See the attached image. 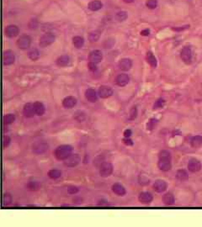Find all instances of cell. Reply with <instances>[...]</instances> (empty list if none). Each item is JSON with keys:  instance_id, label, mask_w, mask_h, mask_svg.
Masks as SVG:
<instances>
[{"instance_id": "cell-43", "label": "cell", "mask_w": 202, "mask_h": 227, "mask_svg": "<svg viewBox=\"0 0 202 227\" xmlns=\"http://www.w3.org/2000/svg\"><path fill=\"white\" fill-rule=\"evenodd\" d=\"M10 137L8 136H4L3 137V147H7L10 144Z\"/></svg>"}, {"instance_id": "cell-7", "label": "cell", "mask_w": 202, "mask_h": 227, "mask_svg": "<svg viewBox=\"0 0 202 227\" xmlns=\"http://www.w3.org/2000/svg\"><path fill=\"white\" fill-rule=\"evenodd\" d=\"M180 57L184 62L186 64H190L192 62V51L190 47L185 46L180 52Z\"/></svg>"}, {"instance_id": "cell-20", "label": "cell", "mask_w": 202, "mask_h": 227, "mask_svg": "<svg viewBox=\"0 0 202 227\" xmlns=\"http://www.w3.org/2000/svg\"><path fill=\"white\" fill-rule=\"evenodd\" d=\"M157 166H158L159 169H161L162 171L165 172L170 170L171 168H172L170 160H164V159H159Z\"/></svg>"}, {"instance_id": "cell-38", "label": "cell", "mask_w": 202, "mask_h": 227, "mask_svg": "<svg viewBox=\"0 0 202 227\" xmlns=\"http://www.w3.org/2000/svg\"><path fill=\"white\" fill-rule=\"evenodd\" d=\"M157 119H151L148 121V123L146 124V129H149V130H152V129H153L157 125Z\"/></svg>"}, {"instance_id": "cell-6", "label": "cell", "mask_w": 202, "mask_h": 227, "mask_svg": "<svg viewBox=\"0 0 202 227\" xmlns=\"http://www.w3.org/2000/svg\"><path fill=\"white\" fill-rule=\"evenodd\" d=\"M31 38L27 35H21L17 41V46L20 49H28L31 46Z\"/></svg>"}, {"instance_id": "cell-15", "label": "cell", "mask_w": 202, "mask_h": 227, "mask_svg": "<svg viewBox=\"0 0 202 227\" xmlns=\"http://www.w3.org/2000/svg\"><path fill=\"white\" fill-rule=\"evenodd\" d=\"M130 78L127 74L122 73L119 74L118 76L115 78V83L118 85L119 87H124L125 85H127L129 83Z\"/></svg>"}, {"instance_id": "cell-2", "label": "cell", "mask_w": 202, "mask_h": 227, "mask_svg": "<svg viewBox=\"0 0 202 227\" xmlns=\"http://www.w3.org/2000/svg\"><path fill=\"white\" fill-rule=\"evenodd\" d=\"M56 40V36L52 33H45L40 38L39 45L42 48H45L48 45H52Z\"/></svg>"}, {"instance_id": "cell-37", "label": "cell", "mask_w": 202, "mask_h": 227, "mask_svg": "<svg viewBox=\"0 0 202 227\" xmlns=\"http://www.w3.org/2000/svg\"><path fill=\"white\" fill-rule=\"evenodd\" d=\"M115 18L118 21H124L127 19V13L125 12V11H120L118 12L116 15H115Z\"/></svg>"}, {"instance_id": "cell-22", "label": "cell", "mask_w": 202, "mask_h": 227, "mask_svg": "<svg viewBox=\"0 0 202 227\" xmlns=\"http://www.w3.org/2000/svg\"><path fill=\"white\" fill-rule=\"evenodd\" d=\"M70 62V58L69 56L67 55H63V56H60L56 61V65L60 67H64V66H67Z\"/></svg>"}, {"instance_id": "cell-24", "label": "cell", "mask_w": 202, "mask_h": 227, "mask_svg": "<svg viewBox=\"0 0 202 227\" xmlns=\"http://www.w3.org/2000/svg\"><path fill=\"white\" fill-rule=\"evenodd\" d=\"M103 7V4L99 0H94V1H91L88 4V9L92 11H98Z\"/></svg>"}, {"instance_id": "cell-45", "label": "cell", "mask_w": 202, "mask_h": 227, "mask_svg": "<svg viewBox=\"0 0 202 227\" xmlns=\"http://www.w3.org/2000/svg\"><path fill=\"white\" fill-rule=\"evenodd\" d=\"M122 141H123V143L125 144V146H128V147H130V146H133V141L132 139H130V137H125V138L122 140Z\"/></svg>"}, {"instance_id": "cell-17", "label": "cell", "mask_w": 202, "mask_h": 227, "mask_svg": "<svg viewBox=\"0 0 202 227\" xmlns=\"http://www.w3.org/2000/svg\"><path fill=\"white\" fill-rule=\"evenodd\" d=\"M85 98L88 101L91 103H95L98 100V96L96 94V91L93 88H88L85 91Z\"/></svg>"}, {"instance_id": "cell-42", "label": "cell", "mask_w": 202, "mask_h": 227, "mask_svg": "<svg viewBox=\"0 0 202 227\" xmlns=\"http://www.w3.org/2000/svg\"><path fill=\"white\" fill-rule=\"evenodd\" d=\"M129 116H130L129 119H131V120L136 119V116H137V109H136V107H133V108H131Z\"/></svg>"}, {"instance_id": "cell-19", "label": "cell", "mask_w": 202, "mask_h": 227, "mask_svg": "<svg viewBox=\"0 0 202 227\" xmlns=\"http://www.w3.org/2000/svg\"><path fill=\"white\" fill-rule=\"evenodd\" d=\"M139 201L142 204H147L153 201V195L148 192H142L139 194Z\"/></svg>"}, {"instance_id": "cell-27", "label": "cell", "mask_w": 202, "mask_h": 227, "mask_svg": "<svg viewBox=\"0 0 202 227\" xmlns=\"http://www.w3.org/2000/svg\"><path fill=\"white\" fill-rule=\"evenodd\" d=\"M163 201L166 205H172L174 203V196L171 193H167L164 195Z\"/></svg>"}, {"instance_id": "cell-14", "label": "cell", "mask_w": 202, "mask_h": 227, "mask_svg": "<svg viewBox=\"0 0 202 227\" xmlns=\"http://www.w3.org/2000/svg\"><path fill=\"white\" fill-rule=\"evenodd\" d=\"M77 105V98L73 96H67L63 100V106L65 108H72Z\"/></svg>"}, {"instance_id": "cell-48", "label": "cell", "mask_w": 202, "mask_h": 227, "mask_svg": "<svg viewBox=\"0 0 202 227\" xmlns=\"http://www.w3.org/2000/svg\"><path fill=\"white\" fill-rule=\"evenodd\" d=\"M132 135V131L131 129H125L124 131V136L125 137H131Z\"/></svg>"}, {"instance_id": "cell-18", "label": "cell", "mask_w": 202, "mask_h": 227, "mask_svg": "<svg viewBox=\"0 0 202 227\" xmlns=\"http://www.w3.org/2000/svg\"><path fill=\"white\" fill-rule=\"evenodd\" d=\"M153 189L157 193H164L167 189V183L164 180H157L153 183Z\"/></svg>"}, {"instance_id": "cell-35", "label": "cell", "mask_w": 202, "mask_h": 227, "mask_svg": "<svg viewBox=\"0 0 202 227\" xmlns=\"http://www.w3.org/2000/svg\"><path fill=\"white\" fill-rule=\"evenodd\" d=\"M12 196H11L10 193H4V196H3V205H5V206H8L11 203H12Z\"/></svg>"}, {"instance_id": "cell-33", "label": "cell", "mask_w": 202, "mask_h": 227, "mask_svg": "<svg viewBox=\"0 0 202 227\" xmlns=\"http://www.w3.org/2000/svg\"><path fill=\"white\" fill-rule=\"evenodd\" d=\"M99 37H100V34H99V32L97 31V30L90 32L89 35H88V40H89L91 42L98 41Z\"/></svg>"}, {"instance_id": "cell-50", "label": "cell", "mask_w": 202, "mask_h": 227, "mask_svg": "<svg viewBox=\"0 0 202 227\" xmlns=\"http://www.w3.org/2000/svg\"><path fill=\"white\" fill-rule=\"evenodd\" d=\"M123 1H124L125 3H126V4H130V3H132L134 0H123Z\"/></svg>"}, {"instance_id": "cell-30", "label": "cell", "mask_w": 202, "mask_h": 227, "mask_svg": "<svg viewBox=\"0 0 202 227\" xmlns=\"http://www.w3.org/2000/svg\"><path fill=\"white\" fill-rule=\"evenodd\" d=\"M28 56L31 61H37L40 58V51L36 48H32L28 53Z\"/></svg>"}, {"instance_id": "cell-39", "label": "cell", "mask_w": 202, "mask_h": 227, "mask_svg": "<svg viewBox=\"0 0 202 227\" xmlns=\"http://www.w3.org/2000/svg\"><path fill=\"white\" fill-rule=\"evenodd\" d=\"M146 7L151 9H153L157 6V0H147L146 2Z\"/></svg>"}, {"instance_id": "cell-23", "label": "cell", "mask_w": 202, "mask_h": 227, "mask_svg": "<svg viewBox=\"0 0 202 227\" xmlns=\"http://www.w3.org/2000/svg\"><path fill=\"white\" fill-rule=\"evenodd\" d=\"M33 105H34V108H35V114H36L37 115L41 116L45 114V108L42 103H41V102H35Z\"/></svg>"}, {"instance_id": "cell-41", "label": "cell", "mask_w": 202, "mask_h": 227, "mask_svg": "<svg viewBox=\"0 0 202 227\" xmlns=\"http://www.w3.org/2000/svg\"><path fill=\"white\" fill-rule=\"evenodd\" d=\"M138 182H139V183L141 185H147L149 183L150 181L149 179L146 178L145 176L141 175V176H139V178H138Z\"/></svg>"}, {"instance_id": "cell-44", "label": "cell", "mask_w": 202, "mask_h": 227, "mask_svg": "<svg viewBox=\"0 0 202 227\" xmlns=\"http://www.w3.org/2000/svg\"><path fill=\"white\" fill-rule=\"evenodd\" d=\"M67 192L71 194H74V193H77L78 192V189L75 186H69V187H67Z\"/></svg>"}, {"instance_id": "cell-5", "label": "cell", "mask_w": 202, "mask_h": 227, "mask_svg": "<svg viewBox=\"0 0 202 227\" xmlns=\"http://www.w3.org/2000/svg\"><path fill=\"white\" fill-rule=\"evenodd\" d=\"M81 158L78 154H71L69 157L64 160V165L68 168H74L80 163Z\"/></svg>"}, {"instance_id": "cell-46", "label": "cell", "mask_w": 202, "mask_h": 227, "mask_svg": "<svg viewBox=\"0 0 202 227\" xmlns=\"http://www.w3.org/2000/svg\"><path fill=\"white\" fill-rule=\"evenodd\" d=\"M88 68L90 69L91 71H93V72H95V71H97V66H96V64L94 62H89L88 63Z\"/></svg>"}, {"instance_id": "cell-4", "label": "cell", "mask_w": 202, "mask_h": 227, "mask_svg": "<svg viewBox=\"0 0 202 227\" xmlns=\"http://www.w3.org/2000/svg\"><path fill=\"white\" fill-rule=\"evenodd\" d=\"M48 144L44 141H37L32 145V151L36 155H41L45 153L48 150Z\"/></svg>"}, {"instance_id": "cell-36", "label": "cell", "mask_w": 202, "mask_h": 227, "mask_svg": "<svg viewBox=\"0 0 202 227\" xmlns=\"http://www.w3.org/2000/svg\"><path fill=\"white\" fill-rule=\"evenodd\" d=\"M159 159H164V160H170L171 161V154L169 151L166 150L161 151L159 152Z\"/></svg>"}, {"instance_id": "cell-34", "label": "cell", "mask_w": 202, "mask_h": 227, "mask_svg": "<svg viewBox=\"0 0 202 227\" xmlns=\"http://www.w3.org/2000/svg\"><path fill=\"white\" fill-rule=\"evenodd\" d=\"M15 120V116L13 114H8L4 116V123L5 125H10Z\"/></svg>"}, {"instance_id": "cell-12", "label": "cell", "mask_w": 202, "mask_h": 227, "mask_svg": "<svg viewBox=\"0 0 202 227\" xmlns=\"http://www.w3.org/2000/svg\"><path fill=\"white\" fill-rule=\"evenodd\" d=\"M118 66L121 70L127 72V71H129L130 69L132 68V60L129 59V58H123V59H121L119 62Z\"/></svg>"}, {"instance_id": "cell-1", "label": "cell", "mask_w": 202, "mask_h": 227, "mask_svg": "<svg viewBox=\"0 0 202 227\" xmlns=\"http://www.w3.org/2000/svg\"><path fill=\"white\" fill-rule=\"evenodd\" d=\"M73 152V147L69 145H62L56 148L54 151V155L57 160L64 161Z\"/></svg>"}, {"instance_id": "cell-26", "label": "cell", "mask_w": 202, "mask_h": 227, "mask_svg": "<svg viewBox=\"0 0 202 227\" xmlns=\"http://www.w3.org/2000/svg\"><path fill=\"white\" fill-rule=\"evenodd\" d=\"M73 44L76 48L80 49L84 45V39L81 36H74L73 38Z\"/></svg>"}, {"instance_id": "cell-16", "label": "cell", "mask_w": 202, "mask_h": 227, "mask_svg": "<svg viewBox=\"0 0 202 227\" xmlns=\"http://www.w3.org/2000/svg\"><path fill=\"white\" fill-rule=\"evenodd\" d=\"M201 168V163L200 161L196 160V159H192L189 161L188 163V169L191 172H197L200 170Z\"/></svg>"}, {"instance_id": "cell-32", "label": "cell", "mask_w": 202, "mask_h": 227, "mask_svg": "<svg viewBox=\"0 0 202 227\" xmlns=\"http://www.w3.org/2000/svg\"><path fill=\"white\" fill-rule=\"evenodd\" d=\"M176 178H178L180 181H185L189 178V175L187 172L185 170H179L176 173Z\"/></svg>"}, {"instance_id": "cell-21", "label": "cell", "mask_w": 202, "mask_h": 227, "mask_svg": "<svg viewBox=\"0 0 202 227\" xmlns=\"http://www.w3.org/2000/svg\"><path fill=\"white\" fill-rule=\"evenodd\" d=\"M112 191L115 193L116 195L124 196L126 193L124 186L120 183H115L112 185Z\"/></svg>"}, {"instance_id": "cell-31", "label": "cell", "mask_w": 202, "mask_h": 227, "mask_svg": "<svg viewBox=\"0 0 202 227\" xmlns=\"http://www.w3.org/2000/svg\"><path fill=\"white\" fill-rule=\"evenodd\" d=\"M48 176L52 179H57L62 176V172L59 169H51L48 172Z\"/></svg>"}, {"instance_id": "cell-49", "label": "cell", "mask_w": 202, "mask_h": 227, "mask_svg": "<svg viewBox=\"0 0 202 227\" xmlns=\"http://www.w3.org/2000/svg\"><path fill=\"white\" fill-rule=\"evenodd\" d=\"M141 35H144V36H147V35H150V30H144L142 31H141Z\"/></svg>"}, {"instance_id": "cell-3", "label": "cell", "mask_w": 202, "mask_h": 227, "mask_svg": "<svg viewBox=\"0 0 202 227\" xmlns=\"http://www.w3.org/2000/svg\"><path fill=\"white\" fill-rule=\"evenodd\" d=\"M113 172V166L110 162H103L99 167V174L103 178H108Z\"/></svg>"}, {"instance_id": "cell-47", "label": "cell", "mask_w": 202, "mask_h": 227, "mask_svg": "<svg viewBox=\"0 0 202 227\" xmlns=\"http://www.w3.org/2000/svg\"><path fill=\"white\" fill-rule=\"evenodd\" d=\"M98 205L99 206H108V205H110V204L105 200H100L99 202L98 203Z\"/></svg>"}, {"instance_id": "cell-8", "label": "cell", "mask_w": 202, "mask_h": 227, "mask_svg": "<svg viewBox=\"0 0 202 227\" xmlns=\"http://www.w3.org/2000/svg\"><path fill=\"white\" fill-rule=\"evenodd\" d=\"M14 61H15L14 53L10 50L5 51L3 54V63L4 66H10L14 64Z\"/></svg>"}, {"instance_id": "cell-9", "label": "cell", "mask_w": 202, "mask_h": 227, "mask_svg": "<svg viewBox=\"0 0 202 227\" xmlns=\"http://www.w3.org/2000/svg\"><path fill=\"white\" fill-rule=\"evenodd\" d=\"M88 59H89V61H90L91 62L98 64V63L100 62L101 61H102V59H103L102 52H101L99 50H94V51H92L89 53Z\"/></svg>"}, {"instance_id": "cell-28", "label": "cell", "mask_w": 202, "mask_h": 227, "mask_svg": "<svg viewBox=\"0 0 202 227\" xmlns=\"http://www.w3.org/2000/svg\"><path fill=\"white\" fill-rule=\"evenodd\" d=\"M190 144H191L192 147L195 148H198L202 145V136H195L190 140Z\"/></svg>"}, {"instance_id": "cell-29", "label": "cell", "mask_w": 202, "mask_h": 227, "mask_svg": "<svg viewBox=\"0 0 202 227\" xmlns=\"http://www.w3.org/2000/svg\"><path fill=\"white\" fill-rule=\"evenodd\" d=\"M146 61H147V62L150 64V66H152L153 67H156V66H157V59H156V57L153 56V54L152 52H150V51L146 53Z\"/></svg>"}, {"instance_id": "cell-10", "label": "cell", "mask_w": 202, "mask_h": 227, "mask_svg": "<svg viewBox=\"0 0 202 227\" xmlns=\"http://www.w3.org/2000/svg\"><path fill=\"white\" fill-rule=\"evenodd\" d=\"M98 94L101 98H108L113 94V90L111 87H108V86H101L99 88Z\"/></svg>"}, {"instance_id": "cell-13", "label": "cell", "mask_w": 202, "mask_h": 227, "mask_svg": "<svg viewBox=\"0 0 202 227\" xmlns=\"http://www.w3.org/2000/svg\"><path fill=\"white\" fill-rule=\"evenodd\" d=\"M19 32H20V30H19L18 26H16V25H10L7 26L6 29H5V35H7L8 37H9V38L16 37L19 35Z\"/></svg>"}, {"instance_id": "cell-11", "label": "cell", "mask_w": 202, "mask_h": 227, "mask_svg": "<svg viewBox=\"0 0 202 227\" xmlns=\"http://www.w3.org/2000/svg\"><path fill=\"white\" fill-rule=\"evenodd\" d=\"M23 114L26 118H32L34 117L35 114V108H34V105L31 103H27L25 104L23 108Z\"/></svg>"}, {"instance_id": "cell-40", "label": "cell", "mask_w": 202, "mask_h": 227, "mask_svg": "<svg viewBox=\"0 0 202 227\" xmlns=\"http://www.w3.org/2000/svg\"><path fill=\"white\" fill-rule=\"evenodd\" d=\"M164 104H165V101L163 98H159L157 99V101L155 102V104L153 105V108L154 109H157V108H161L164 107Z\"/></svg>"}, {"instance_id": "cell-25", "label": "cell", "mask_w": 202, "mask_h": 227, "mask_svg": "<svg viewBox=\"0 0 202 227\" xmlns=\"http://www.w3.org/2000/svg\"><path fill=\"white\" fill-rule=\"evenodd\" d=\"M25 186H26V189L30 190V191H37V190L41 189V184L37 181H31L29 182Z\"/></svg>"}]
</instances>
